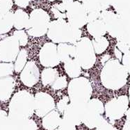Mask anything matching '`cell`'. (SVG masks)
I'll return each instance as SVG.
<instances>
[{"instance_id": "cell-1", "label": "cell", "mask_w": 130, "mask_h": 130, "mask_svg": "<svg viewBox=\"0 0 130 130\" xmlns=\"http://www.w3.org/2000/svg\"><path fill=\"white\" fill-rule=\"evenodd\" d=\"M47 34L49 39L55 44L68 43L75 45L82 38V32L63 19H57L50 22Z\"/></svg>"}, {"instance_id": "cell-2", "label": "cell", "mask_w": 130, "mask_h": 130, "mask_svg": "<svg viewBox=\"0 0 130 130\" xmlns=\"http://www.w3.org/2000/svg\"><path fill=\"white\" fill-rule=\"evenodd\" d=\"M8 109L11 120L30 118L34 113V96L27 90H20L12 97Z\"/></svg>"}, {"instance_id": "cell-3", "label": "cell", "mask_w": 130, "mask_h": 130, "mask_svg": "<svg viewBox=\"0 0 130 130\" xmlns=\"http://www.w3.org/2000/svg\"><path fill=\"white\" fill-rule=\"evenodd\" d=\"M100 79L103 86L106 88L118 89L125 84L127 73L118 61L112 60L102 68Z\"/></svg>"}, {"instance_id": "cell-4", "label": "cell", "mask_w": 130, "mask_h": 130, "mask_svg": "<svg viewBox=\"0 0 130 130\" xmlns=\"http://www.w3.org/2000/svg\"><path fill=\"white\" fill-rule=\"evenodd\" d=\"M68 93L70 102L86 104L91 98L93 87L87 78L79 77L70 82L68 85Z\"/></svg>"}, {"instance_id": "cell-5", "label": "cell", "mask_w": 130, "mask_h": 130, "mask_svg": "<svg viewBox=\"0 0 130 130\" xmlns=\"http://www.w3.org/2000/svg\"><path fill=\"white\" fill-rule=\"evenodd\" d=\"M50 18L47 11L42 8H36L31 12L26 30L32 37L39 38L47 33Z\"/></svg>"}, {"instance_id": "cell-6", "label": "cell", "mask_w": 130, "mask_h": 130, "mask_svg": "<svg viewBox=\"0 0 130 130\" xmlns=\"http://www.w3.org/2000/svg\"><path fill=\"white\" fill-rule=\"evenodd\" d=\"M75 58L79 62L82 69L92 68L96 62V55L92 40L87 37L82 38L75 45Z\"/></svg>"}, {"instance_id": "cell-7", "label": "cell", "mask_w": 130, "mask_h": 130, "mask_svg": "<svg viewBox=\"0 0 130 130\" xmlns=\"http://www.w3.org/2000/svg\"><path fill=\"white\" fill-rule=\"evenodd\" d=\"M104 111L103 103L100 100L90 99L86 104L83 123L89 129L98 127L104 122Z\"/></svg>"}, {"instance_id": "cell-8", "label": "cell", "mask_w": 130, "mask_h": 130, "mask_svg": "<svg viewBox=\"0 0 130 130\" xmlns=\"http://www.w3.org/2000/svg\"><path fill=\"white\" fill-rule=\"evenodd\" d=\"M20 44L14 36H8L0 40V61L13 63L20 51Z\"/></svg>"}, {"instance_id": "cell-9", "label": "cell", "mask_w": 130, "mask_h": 130, "mask_svg": "<svg viewBox=\"0 0 130 130\" xmlns=\"http://www.w3.org/2000/svg\"><path fill=\"white\" fill-rule=\"evenodd\" d=\"M66 15L70 24L78 29L85 26L88 23V14L80 2H73L67 9Z\"/></svg>"}, {"instance_id": "cell-10", "label": "cell", "mask_w": 130, "mask_h": 130, "mask_svg": "<svg viewBox=\"0 0 130 130\" xmlns=\"http://www.w3.org/2000/svg\"><path fill=\"white\" fill-rule=\"evenodd\" d=\"M39 61L45 68H54L60 63L57 45L54 43H46L39 52Z\"/></svg>"}, {"instance_id": "cell-11", "label": "cell", "mask_w": 130, "mask_h": 130, "mask_svg": "<svg viewBox=\"0 0 130 130\" xmlns=\"http://www.w3.org/2000/svg\"><path fill=\"white\" fill-rule=\"evenodd\" d=\"M34 113L43 118L55 109L53 97L45 92H38L34 95Z\"/></svg>"}, {"instance_id": "cell-12", "label": "cell", "mask_w": 130, "mask_h": 130, "mask_svg": "<svg viewBox=\"0 0 130 130\" xmlns=\"http://www.w3.org/2000/svg\"><path fill=\"white\" fill-rule=\"evenodd\" d=\"M40 70L34 61H29L20 73V80L27 87L31 88L37 84L40 80Z\"/></svg>"}, {"instance_id": "cell-13", "label": "cell", "mask_w": 130, "mask_h": 130, "mask_svg": "<svg viewBox=\"0 0 130 130\" xmlns=\"http://www.w3.org/2000/svg\"><path fill=\"white\" fill-rule=\"evenodd\" d=\"M86 104L70 102L67 106L63 112V118L74 126H78L83 123Z\"/></svg>"}, {"instance_id": "cell-14", "label": "cell", "mask_w": 130, "mask_h": 130, "mask_svg": "<svg viewBox=\"0 0 130 130\" xmlns=\"http://www.w3.org/2000/svg\"><path fill=\"white\" fill-rule=\"evenodd\" d=\"M127 106V100L125 96L113 99L105 105L106 116L113 119H119L123 116Z\"/></svg>"}, {"instance_id": "cell-15", "label": "cell", "mask_w": 130, "mask_h": 130, "mask_svg": "<svg viewBox=\"0 0 130 130\" xmlns=\"http://www.w3.org/2000/svg\"><path fill=\"white\" fill-rule=\"evenodd\" d=\"M15 86V80L12 76L0 78V101L6 102L11 98Z\"/></svg>"}, {"instance_id": "cell-16", "label": "cell", "mask_w": 130, "mask_h": 130, "mask_svg": "<svg viewBox=\"0 0 130 130\" xmlns=\"http://www.w3.org/2000/svg\"><path fill=\"white\" fill-rule=\"evenodd\" d=\"M57 52L59 60L65 63L66 61L75 58L76 49L75 45L68 43H60L57 45Z\"/></svg>"}, {"instance_id": "cell-17", "label": "cell", "mask_w": 130, "mask_h": 130, "mask_svg": "<svg viewBox=\"0 0 130 130\" xmlns=\"http://www.w3.org/2000/svg\"><path fill=\"white\" fill-rule=\"evenodd\" d=\"M62 118L59 113L53 110L43 117L42 124L46 130H55L61 124Z\"/></svg>"}, {"instance_id": "cell-18", "label": "cell", "mask_w": 130, "mask_h": 130, "mask_svg": "<svg viewBox=\"0 0 130 130\" xmlns=\"http://www.w3.org/2000/svg\"><path fill=\"white\" fill-rule=\"evenodd\" d=\"M87 31L93 38L103 36L106 34V25L102 20H96L87 23Z\"/></svg>"}, {"instance_id": "cell-19", "label": "cell", "mask_w": 130, "mask_h": 130, "mask_svg": "<svg viewBox=\"0 0 130 130\" xmlns=\"http://www.w3.org/2000/svg\"><path fill=\"white\" fill-rule=\"evenodd\" d=\"M13 27V13L12 12L2 13L0 11V35L10 31Z\"/></svg>"}, {"instance_id": "cell-20", "label": "cell", "mask_w": 130, "mask_h": 130, "mask_svg": "<svg viewBox=\"0 0 130 130\" xmlns=\"http://www.w3.org/2000/svg\"><path fill=\"white\" fill-rule=\"evenodd\" d=\"M64 69L68 77L74 79L81 75L82 68L77 59L73 58L64 63Z\"/></svg>"}, {"instance_id": "cell-21", "label": "cell", "mask_w": 130, "mask_h": 130, "mask_svg": "<svg viewBox=\"0 0 130 130\" xmlns=\"http://www.w3.org/2000/svg\"><path fill=\"white\" fill-rule=\"evenodd\" d=\"M11 122L13 130H38L37 124L30 118L11 120Z\"/></svg>"}, {"instance_id": "cell-22", "label": "cell", "mask_w": 130, "mask_h": 130, "mask_svg": "<svg viewBox=\"0 0 130 130\" xmlns=\"http://www.w3.org/2000/svg\"><path fill=\"white\" fill-rule=\"evenodd\" d=\"M29 15L22 9H18L13 13V27L17 30L26 28L29 22Z\"/></svg>"}, {"instance_id": "cell-23", "label": "cell", "mask_w": 130, "mask_h": 130, "mask_svg": "<svg viewBox=\"0 0 130 130\" xmlns=\"http://www.w3.org/2000/svg\"><path fill=\"white\" fill-rule=\"evenodd\" d=\"M59 77L58 71L54 68H46L41 72V82L43 86H52L55 80Z\"/></svg>"}, {"instance_id": "cell-24", "label": "cell", "mask_w": 130, "mask_h": 130, "mask_svg": "<svg viewBox=\"0 0 130 130\" xmlns=\"http://www.w3.org/2000/svg\"><path fill=\"white\" fill-rule=\"evenodd\" d=\"M73 0H63L59 4H56L52 6V11L56 19L66 18V11L69 6L73 2Z\"/></svg>"}, {"instance_id": "cell-25", "label": "cell", "mask_w": 130, "mask_h": 130, "mask_svg": "<svg viewBox=\"0 0 130 130\" xmlns=\"http://www.w3.org/2000/svg\"><path fill=\"white\" fill-rule=\"evenodd\" d=\"M82 4L87 14L94 12H100L102 9L103 0H83Z\"/></svg>"}, {"instance_id": "cell-26", "label": "cell", "mask_w": 130, "mask_h": 130, "mask_svg": "<svg viewBox=\"0 0 130 130\" xmlns=\"http://www.w3.org/2000/svg\"><path fill=\"white\" fill-rule=\"evenodd\" d=\"M27 57H28L27 51L25 49H22L20 51L15 61V64H14L15 72L17 73L22 72V70H23L27 63Z\"/></svg>"}, {"instance_id": "cell-27", "label": "cell", "mask_w": 130, "mask_h": 130, "mask_svg": "<svg viewBox=\"0 0 130 130\" xmlns=\"http://www.w3.org/2000/svg\"><path fill=\"white\" fill-rule=\"evenodd\" d=\"M92 43H93L95 52V54H100L104 52L109 45V42L107 39L103 36L94 38L92 40Z\"/></svg>"}, {"instance_id": "cell-28", "label": "cell", "mask_w": 130, "mask_h": 130, "mask_svg": "<svg viewBox=\"0 0 130 130\" xmlns=\"http://www.w3.org/2000/svg\"><path fill=\"white\" fill-rule=\"evenodd\" d=\"M14 64L13 63H0V78L11 77L14 72Z\"/></svg>"}, {"instance_id": "cell-29", "label": "cell", "mask_w": 130, "mask_h": 130, "mask_svg": "<svg viewBox=\"0 0 130 130\" xmlns=\"http://www.w3.org/2000/svg\"><path fill=\"white\" fill-rule=\"evenodd\" d=\"M0 130H13L7 112L0 110Z\"/></svg>"}, {"instance_id": "cell-30", "label": "cell", "mask_w": 130, "mask_h": 130, "mask_svg": "<svg viewBox=\"0 0 130 130\" xmlns=\"http://www.w3.org/2000/svg\"><path fill=\"white\" fill-rule=\"evenodd\" d=\"M68 81L66 76L58 77L55 82L52 84L51 87L54 90H62L68 86Z\"/></svg>"}, {"instance_id": "cell-31", "label": "cell", "mask_w": 130, "mask_h": 130, "mask_svg": "<svg viewBox=\"0 0 130 130\" xmlns=\"http://www.w3.org/2000/svg\"><path fill=\"white\" fill-rule=\"evenodd\" d=\"M13 36L18 39L20 46L24 47L28 43V36L24 30H17L13 33Z\"/></svg>"}, {"instance_id": "cell-32", "label": "cell", "mask_w": 130, "mask_h": 130, "mask_svg": "<svg viewBox=\"0 0 130 130\" xmlns=\"http://www.w3.org/2000/svg\"><path fill=\"white\" fill-rule=\"evenodd\" d=\"M69 102L70 100L68 96H64L63 98L61 99L58 102V103L56 104V107H57L58 111L61 113H63L64 111L66 109L67 106L68 105Z\"/></svg>"}, {"instance_id": "cell-33", "label": "cell", "mask_w": 130, "mask_h": 130, "mask_svg": "<svg viewBox=\"0 0 130 130\" xmlns=\"http://www.w3.org/2000/svg\"><path fill=\"white\" fill-rule=\"evenodd\" d=\"M13 4V0H0V11L2 13L9 12Z\"/></svg>"}, {"instance_id": "cell-34", "label": "cell", "mask_w": 130, "mask_h": 130, "mask_svg": "<svg viewBox=\"0 0 130 130\" xmlns=\"http://www.w3.org/2000/svg\"><path fill=\"white\" fill-rule=\"evenodd\" d=\"M55 130H77L76 126L71 124L70 122H68L66 120L62 119L61 124Z\"/></svg>"}, {"instance_id": "cell-35", "label": "cell", "mask_w": 130, "mask_h": 130, "mask_svg": "<svg viewBox=\"0 0 130 130\" xmlns=\"http://www.w3.org/2000/svg\"><path fill=\"white\" fill-rule=\"evenodd\" d=\"M96 128H97L96 130H116V129L113 127V126L110 125L108 123H105V122H104Z\"/></svg>"}, {"instance_id": "cell-36", "label": "cell", "mask_w": 130, "mask_h": 130, "mask_svg": "<svg viewBox=\"0 0 130 130\" xmlns=\"http://www.w3.org/2000/svg\"><path fill=\"white\" fill-rule=\"evenodd\" d=\"M30 0H15V3L20 8H27L29 6Z\"/></svg>"}, {"instance_id": "cell-37", "label": "cell", "mask_w": 130, "mask_h": 130, "mask_svg": "<svg viewBox=\"0 0 130 130\" xmlns=\"http://www.w3.org/2000/svg\"><path fill=\"white\" fill-rule=\"evenodd\" d=\"M48 1H50V2H55V1H63V0H48Z\"/></svg>"}, {"instance_id": "cell-38", "label": "cell", "mask_w": 130, "mask_h": 130, "mask_svg": "<svg viewBox=\"0 0 130 130\" xmlns=\"http://www.w3.org/2000/svg\"><path fill=\"white\" fill-rule=\"evenodd\" d=\"M76 1H78V2H82L83 0H76Z\"/></svg>"}]
</instances>
